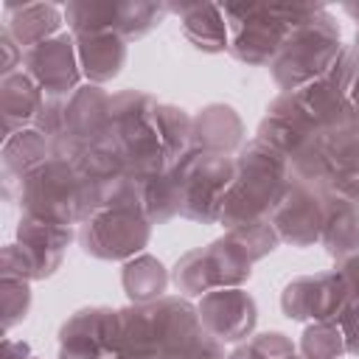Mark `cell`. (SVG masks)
I'll return each instance as SVG.
<instances>
[{
	"instance_id": "cell-9",
	"label": "cell",
	"mask_w": 359,
	"mask_h": 359,
	"mask_svg": "<svg viewBox=\"0 0 359 359\" xmlns=\"http://www.w3.org/2000/svg\"><path fill=\"white\" fill-rule=\"evenodd\" d=\"M328 205H331V191L289 180L278 205L269 213V222L278 233L280 241H289L294 247H309L320 241L325 219H328Z\"/></svg>"
},
{
	"instance_id": "cell-12",
	"label": "cell",
	"mask_w": 359,
	"mask_h": 359,
	"mask_svg": "<svg viewBox=\"0 0 359 359\" xmlns=\"http://www.w3.org/2000/svg\"><path fill=\"white\" fill-rule=\"evenodd\" d=\"M351 300V286L342 272H323L311 278H297L286 286L280 306L292 320H314L331 323Z\"/></svg>"
},
{
	"instance_id": "cell-14",
	"label": "cell",
	"mask_w": 359,
	"mask_h": 359,
	"mask_svg": "<svg viewBox=\"0 0 359 359\" xmlns=\"http://www.w3.org/2000/svg\"><path fill=\"white\" fill-rule=\"evenodd\" d=\"M118 342V311L84 309L62 325L59 359H104L115 356Z\"/></svg>"
},
{
	"instance_id": "cell-4",
	"label": "cell",
	"mask_w": 359,
	"mask_h": 359,
	"mask_svg": "<svg viewBox=\"0 0 359 359\" xmlns=\"http://www.w3.org/2000/svg\"><path fill=\"white\" fill-rule=\"evenodd\" d=\"M339 31L331 17L317 6L311 8L286 36L278 56L272 59V76L278 87L294 93L317 79H323L339 59Z\"/></svg>"
},
{
	"instance_id": "cell-10",
	"label": "cell",
	"mask_w": 359,
	"mask_h": 359,
	"mask_svg": "<svg viewBox=\"0 0 359 359\" xmlns=\"http://www.w3.org/2000/svg\"><path fill=\"white\" fill-rule=\"evenodd\" d=\"M151 236V222L135 210L101 208L87 219L81 230V244L90 255L104 261H121L137 255Z\"/></svg>"
},
{
	"instance_id": "cell-15",
	"label": "cell",
	"mask_w": 359,
	"mask_h": 359,
	"mask_svg": "<svg viewBox=\"0 0 359 359\" xmlns=\"http://www.w3.org/2000/svg\"><path fill=\"white\" fill-rule=\"evenodd\" d=\"M196 314H199L202 328L219 342H236L247 337L255 325V303L238 286L208 292Z\"/></svg>"
},
{
	"instance_id": "cell-26",
	"label": "cell",
	"mask_w": 359,
	"mask_h": 359,
	"mask_svg": "<svg viewBox=\"0 0 359 359\" xmlns=\"http://www.w3.org/2000/svg\"><path fill=\"white\" fill-rule=\"evenodd\" d=\"M230 359H300L294 345L283 334H258L247 345H241Z\"/></svg>"
},
{
	"instance_id": "cell-21",
	"label": "cell",
	"mask_w": 359,
	"mask_h": 359,
	"mask_svg": "<svg viewBox=\"0 0 359 359\" xmlns=\"http://www.w3.org/2000/svg\"><path fill=\"white\" fill-rule=\"evenodd\" d=\"M185 36L202 48V50H224L227 48V31H224V11L219 6H180Z\"/></svg>"
},
{
	"instance_id": "cell-29",
	"label": "cell",
	"mask_w": 359,
	"mask_h": 359,
	"mask_svg": "<svg viewBox=\"0 0 359 359\" xmlns=\"http://www.w3.org/2000/svg\"><path fill=\"white\" fill-rule=\"evenodd\" d=\"M3 359H36V356H31L25 345L6 339V345H3Z\"/></svg>"
},
{
	"instance_id": "cell-16",
	"label": "cell",
	"mask_w": 359,
	"mask_h": 359,
	"mask_svg": "<svg viewBox=\"0 0 359 359\" xmlns=\"http://www.w3.org/2000/svg\"><path fill=\"white\" fill-rule=\"evenodd\" d=\"M76 42L81 67L93 81H109L121 73L126 62V45L118 34H76Z\"/></svg>"
},
{
	"instance_id": "cell-24",
	"label": "cell",
	"mask_w": 359,
	"mask_h": 359,
	"mask_svg": "<svg viewBox=\"0 0 359 359\" xmlns=\"http://www.w3.org/2000/svg\"><path fill=\"white\" fill-rule=\"evenodd\" d=\"M227 238H230V241H233L250 261L264 258V255L272 252L275 244L280 241L269 219H261V222H250V224L233 227V230H227Z\"/></svg>"
},
{
	"instance_id": "cell-23",
	"label": "cell",
	"mask_w": 359,
	"mask_h": 359,
	"mask_svg": "<svg viewBox=\"0 0 359 359\" xmlns=\"http://www.w3.org/2000/svg\"><path fill=\"white\" fill-rule=\"evenodd\" d=\"M59 28V8L56 6H22L20 17L8 22V34L25 45L28 50L48 42V36ZM53 39V36H50Z\"/></svg>"
},
{
	"instance_id": "cell-20",
	"label": "cell",
	"mask_w": 359,
	"mask_h": 359,
	"mask_svg": "<svg viewBox=\"0 0 359 359\" xmlns=\"http://www.w3.org/2000/svg\"><path fill=\"white\" fill-rule=\"evenodd\" d=\"M50 157H53V143L39 129H20V132L6 137V149H3L6 180L11 182L14 174L22 180L31 168L42 165Z\"/></svg>"
},
{
	"instance_id": "cell-18",
	"label": "cell",
	"mask_w": 359,
	"mask_h": 359,
	"mask_svg": "<svg viewBox=\"0 0 359 359\" xmlns=\"http://www.w3.org/2000/svg\"><path fill=\"white\" fill-rule=\"evenodd\" d=\"M191 143L196 149H208V151H233L241 143V121L230 107L213 104L208 109H202L194 118V135Z\"/></svg>"
},
{
	"instance_id": "cell-5",
	"label": "cell",
	"mask_w": 359,
	"mask_h": 359,
	"mask_svg": "<svg viewBox=\"0 0 359 359\" xmlns=\"http://www.w3.org/2000/svg\"><path fill=\"white\" fill-rule=\"evenodd\" d=\"M168 177L177 191L180 213L185 219L210 224L222 219V205L236 177V160L222 151L194 146L168 168Z\"/></svg>"
},
{
	"instance_id": "cell-17",
	"label": "cell",
	"mask_w": 359,
	"mask_h": 359,
	"mask_svg": "<svg viewBox=\"0 0 359 359\" xmlns=\"http://www.w3.org/2000/svg\"><path fill=\"white\" fill-rule=\"evenodd\" d=\"M0 98H3V121H6V135H14V129H25L28 121H36L45 95L42 90L34 84V79L20 70V73H8L3 79L0 87Z\"/></svg>"
},
{
	"instance_id": "cell-22",
	"label": "cell",
	"mask_w": 359,
	"mask_h": 359,
	"mask_svg": "<svg viewBox=\"0 0 359 359\" xmlns=\"http://www.w3.org/2000/svg\"><path fill=\"white\" fill-rule=\"evenodd\" d=\"M168 275L163 264L151 255H137L123 266V289L135 303H154L163 297Z\"/></svg>"
},
{
	"instance_id": "cell-6",
	"label": "cell",
	"mask_w": 359,
	"mask_h": 359,
	"mask_svg": "<svg viewBox=\"0 0 359 359\" xmlns=\"http://www.w3.org/2000/svg\"><path fill=\"white\" fill-rule=\"evenodd\" d=\"M314 6H224L233 28V53L241 62L264 65L272 62L292 34V28Z\"/></svg>"
},
{
	"instance_id": "cell-25",
	"label": "cell",
	"mask_w": 359,
	"mask_h": 359,
	"mask_svg": "<svg viewBox=\"0 0 359 359\" xmlns=\"http://www.w3.org/2000/svg\"><path fill=\"white\" fill-rule=\"evenodd\" d=\"M300 348H303V359H339L345 353V339L339 325L331 320L306 328Z\"/></svg>"
},
{
	"instance_id": "cell-11",
	"label": "cell",
	"mask_w": 359,
	"mask_h": 359,
	"mask_svg": "<svg viewBox=\"0 0 359 359\" xmlns=\"http://www.w3.org/2000/svg\"><path fill=\"white\" fill-rule=\"evenodd\" d=\"M163 6L151 3H73L65 8L70 28L76 34H118V36H143L157 25Z\"/></svg>"
},
{
	"instance_id": "cell-30",
	"label": "cell",
	"mask_w": 359,
	"mask_h": 359,
	"mask_svg": "<svg viewBox=\"0 0 359 359\" xmlns=\"http://www.w3.org/2000/svg\"><path fill=\"white\" fill-rule=\"evenodd\" d=\"M348 98H351V107H353V112H356V118H359V70H356V76H353V81H351Z\"/></svg>"
},
{
	"instance_id": "cell-31",
	"label": "cell",
	"mask_w": 359,
	"mask_h": 359,
	"mask_svg": "<svg viewBox=\"0 0 359 359\" xmlns=\"http://www.w3.org/2000/svg\"><path fill=\"white\" fill-rule=\"evenodd\" d=\"M112 359H121V356H112Z\"/></svg>"
},
{
	"instance_id": "cell-19",
	"label": "cell",
	"mask_w": 359,
	"mask_h": 359,
	"mask_svg": "<svg viewBox=\"0 0 359 359\" xmlns=\"http://www.w3.org/2000/svg\"><path fill=\"white\" fill-rule=\"evenodd\" d=\"M320 241L337 258L353 255L359 250V208L353 202L339 199V196L331 194L328 219H325V227H323Z\"/></svg>"
},
{
	"instance_id": "cell-27",
	"label": "cell",
	"mask_w": 359,
	"mask_h": 359,
	"mask_svg": "<svg viewBox=\"0 0 359 359\" xmlns=\"http://www.w3.org/2000/svg\"><path fill=\"white\" fill-rule=\"evenodd\" d=\"M28 303H31L28 280H22V278H3V323H6V328H11L17 320L25 317Z\"/></svg>"
},
{
	"instance_id": "cell-8",
	"label": "cell",
	"mask_w": 359,
	"mask_h": 359,
	"mask_svg": "<svg viewBox=\"0 0 359 359\" xmlns=\"http://www.w3.org/2000/svg\"><path fill=\"white\" fill-rule=\"evenodd\" d=\"M252 261L224 236L213 241L208 250L188 252L174 266V283L188 294H208L213 289H230L250 278Z\"/></svg>"
},
{
	"instance_id": "cell-13",
	"label": "cell",
	"mask_w": 359,
	"mask_h": 359,
	"mask_svg": "<svg viewBox=\"0 0 359 359\" xmlns=\"http://www.w3.org/2000/svg\"><path fill=\"white\" fill-rule=\"evenodd\" d=\"M22 65L25 73L48 98H70L79 90V67H76L73 39L67 34L25 50Z\"/></svg>"
},
{
	"instance_id": "cell-3",
	"label": "cell",
	"mask_w": 359,
	"mask_h": 359,
	"mask_svg": "<svg viewBox=\"0 0 359 359\" xmlns=\"http://www.w3.org/2000/svg\"><path fill=\"white\" fill-rule=\"evenodd\" d=\"M126 171L163 174L171 168L160 135L157 101L143 93H118L109 104V129L104 137Z\"/></svg>"
},
{
	"instance_id": "cell-2",
	"label": "cell",
	"mask_w": 359,
	"mask_h": 359,
	"mask_svg": "<svg viewBox=\"0 0 359 359\" xmlns=\"http://www.w3.org/2000/svg\"><path fill=\"white\" fill-rule=\"evenodd\" d=\"M20 202L28 216L59 224L87 222L101 210V182L84 180L70 160L50 157L20 180Z\"/></svg>"
},
{
	"instance_id": "cell-7",
	"label": "cell",
	"mask_w": 359,
	"mask_h": 359,
	"mask_svg": "<svg viewBox=\"0 0 359 359\" xmlns=\"http://www.w3.org/2000/svg\"><path fill=\"white\" fill-rule=\"evenodd\" d=\"M17 236H20V244H8L3 250V278L34 280V278L50 275L59 266L62 252L73 238V230L70 224H59V222L25 213L20 219Z\"/></svg>"
},
{
	"instance_id": "cell-1",
	"label": "cell",
	"mask_w": 359,
	"mask_h": 359,
	"mask_svg": "<svg viewBox=\"0 0 359 359\" xmlns=\"http://www.w3.org/2000/svg\"><path fill=\"white\" fill-rule=\"evenodd\" d=\"M289 180H292L289 160L278 149L255 137L241 149L236 160V177L222 205V222L230 230L250 222H261L264 216L272 213Z\"/></svg>"
},
{
	"instance_id": "cell-28",
	"label": "cell",
	"mask_w": 359,
	"mask_h": 359,
	"mask_svg": "<svg viewBox=\"0 0 359 359\" xmlns=\"http://www.w3.org/2000/svg\"><path fill=\"white\" fill-rule=\"evenodd\" d=\"M334 323H337V325H339V331H342L345 351L359 353V300H356V297H351V300L345 303V309L337 314V320H334Z\"/></svg>"
}]
</instances>
